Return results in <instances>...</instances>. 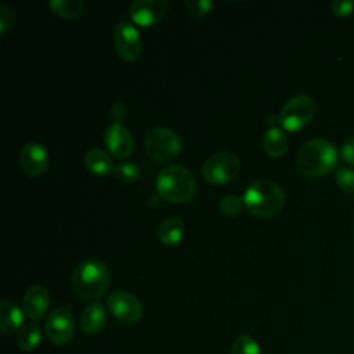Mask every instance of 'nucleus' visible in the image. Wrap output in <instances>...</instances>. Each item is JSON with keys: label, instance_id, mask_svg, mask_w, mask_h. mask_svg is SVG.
Instances as JSON below:
<instances>
[{"label": "nucleus", "instance_id": "nucleus-6", "mask_svg": "<svg viewBox=\"0 0 354 354\" xmlns=\"http://www.w3.org/2000/svg\"><path fill=\"white\" fill-rule=\"evenodd\" d=\"M315 101L307 94L292 97L281 109L278 123L288 131H296L310 123L315 115Z\"/></svg>", "mask_w": 354, "mask_h": 354}, {"label": "nucleus", "instance_id": "nucleus-23", "mask_svg": "<svg viewBox=\"0 0 354 354\" xmlns=\"http://www.w3.org/2000/svg\"><path fill=\"white\" fill-rule=\"evenodd\" d=\"M116 177L123 183H136L140 178V169L133 162H122L115 166Z\"/></svg>", "mask_w": 354, "mask_h": 354}, {"label": "nucleus", "instance_id": "nucleus-29", "mask_svg": "<svg viewBox=\"0 0 354 354\" xmlns=\"http://www.w3.org/2000/svg\"><path fill=\"white\" fill-rule=\"evenodd\" d=\"M340 155L346 163L354 166V136H351L343 142L340 148Z\"/></svg>", "mask_w": 354, "mask_h": 354}, {"label": "nucleus", "instance_id": "nucleus-31", "mask_svg": "<svg viewBox=\"0 0 354 354\" xmlns=\"http://www.w3.org/2000/svg\"><path fill=\"white\" fill-rule=\"evenodd\" d=\"M159 201H160V198L156 195V196H151L149 199H148V205L151 206V207H153V206H158L159 205Z\"/></svg>", "mask_w": 354, "mask_h": 354}, {"label": "nucleus", "instance_id": "nucleus-4", "mask_svg": "<svg viewBox=\"0 0 354 354\" xmlns=\"http://www.w3.org/2000/svg\"><path fill=\"white\" fill-rule=\"evenodd\" d=\"M245 209L257 217H274L286 203L283 189L272 180H256L245 191Z\"/></svg>", "mask_w": 354, "mask_h": 354}, {"label": "nucleus", "instance_id": "nucleus-30", "mask_svg": "<svg viewBox=\"0 0 354 354\" xmlns=\"http://www.w3.org/2000/svg\"><path fill=\"white\" fill-rule=\"evenodd\" d=\"M111 118L113 119V123H120V120L124 118L126 115V106L122 102H115L111 108V112H109Z\"/></svg>", "mask_w": 354, "mask_h": 354}, {"label": "nucleus", "instance_id": "nucleus-14", "mask_svg": "<svg viewBox=\"0 0 354 354\" xmlns=\"http://www.w3.org/2000/svg\"><path fill=\"white\" fill-rule=\"evenodd\" d=\"M50 306V296L44 286H30L22 297V310L30 319H40L44 317Z\"/></svg>", "mask_w": 354, "mask_h": 354}, {"label": "nucleus", "instance_id": "nucleus-28", "mask_svg": "<svg viewBox=\"0 0 354 354\" xmlns=\"http://www.w3.org/2000/svg\"><path fill=\"white\" fill-rule=\"evenodd\" d=\"M332 12L336 17H347L348 14H351V11L354 10V1H347V0H335L330 6Z\"/></svg>", "mask_w": 354, "mask_h": 354}, {"label": "nucleus", "instance_id": "nucleus-11", "mask_svg": "<svg viewBox=\"0 0 354 354\" xmlns=\"http://www.w3.org/2000/svg\"><path fill=\"white\" fill-rule=\"evenodd\" d=\"M48 152L37 141H29L22 145L18 153V163L21 170L29 177L41 176L48 167Z\"/></svg>", "mask_w": 354, "mask_h": 354}, {"label": "nucleus", "instance_id": "nucleus-10", "mask_svg": "<svg viewBox=\"0 0 354 354\" xmlns=\"http://www.w3.org/2000/svg\"><path fill=\"white\" fill-rule=\"evenodd\" d=\"M106 306L111 314L123 324L138 322L144 311L141 301L126 290H113L106 299Z\"/></svg>", "mask_w": 354, "mask_h": 354}, {"label": "nucleus", "instance_id": "nucleus-26", "mask_svg": "<svg viewBox=\"0 0 354 354\" xmlns=\"http://www.w3.org/2000/svg\"><path fill=\"white\" fill-rule=\"evenodd\" d=\"M185 6L192 17L201 18L212 11L213 1H210V0H187Z\"/></svg>", "mask_w": 354, "mask_h": 354}, {"label": "nucleus", "instance_id": "nucleus-5", "mask_svg": "<svg viewBox=\"0 0 354 354\" xmlns=\"http://www.w3.org/2000/svg\"><path fill=\"white\" fill-rule=\"evenodd\" d=\"M144 147L153 160L169 162L181 153L183 141L177 133L167 127H153L145 134Z\"/></svg>", "mask_w": 354, "mask_h": 354}, {"label": "nucleus", "instance_id": "nucleus-21", "mask_svg": "<svg viewBox=\"0 0 354 354\" xmlns=\"http://www.w3.org/2000/svg\"><path fill=\"white\" fill-rule=\"evenodd\" d=\"M48 7L54 14L66 19H73L82 14L84 3L82 0H50Z\"/></svg>", "mask_w": 354, "mask_h": 354}, {"label": "nucleus", "instance_id": "nucleus-17", "mask_svg": "<svg viewBox=\"0 0 354 354\" xmlns=\"http://www.w3.org/2000/svg\"><path fill=\"white\" fill-rule=\"evenodd\" d=\"M84 165L91 173H94L100 177H106L112 171H115V166H113L111 156L104 149L97 148V147L91 148L86 152Z\"/></svg>", "mask_w": 354, "mask_h": 354}, {"label": "nucleus", "instance_id": "nucleus-7", "mask_svg": "<svg viewBox=\"0 0 354 354\" xmlns=\"http://www.w3.org/2000/svg\"><path fill=\"white\" fill-rule=\"evenodd\" d=\"M241 163L235 153L230 151H220L210 155L202 165L201 173L205 181L218 185L232 180L239 171Z\"/></svg>", "mask_w": 354, "mask_h": 354}, {"label": "nucleus", "instance_id": "nucleus-22", "mask_svg": "<svg viewBox=\"0 0 354 354\" xmlns=\"http://www.w3.org/2000/svg\"><path fill=\"white\" fill-rule=\"evenodd\" d=\"M231 354H260V346L250 335H239L231 344Z\"/></svg>", "mask_w": 354, "mask_h": 354}, {"label": "nucleus", "instance_id": "nucleus-13", "mask_svg": "<svg viewBox=\"0 0 354 354\" xmlns=\"http://www.w3.org/2000/svg\"><path fill=\"white\" fill-rule=\"evenodd\" d=\"M104 142L116 158H129L134 152V138L122 123H112L106 127Z\"/></svg>", "mask_w": 354, "mask_h": 354}, {"label": "nucleus", "instance_id": "nucleus-2", "mask_svg": "<svg viewBox=\"0 0 354 354\" xmlns=\"http://www.w3.org/2000/svg\"><path fill=\"white\" fill-rule=\"evenodd\" d=\"M337 162V152L333 144L324 138L306 141L296 156L297 170L306 177H322L329 174Z\"/></svg>", "mask_w": 354, "mask_h": 354}, {"label": "nucleus", "instance_id": "nucleus-19", "mask_svg": "<svg viewBox=\"0 0 354 354\" xmlns=\"http://www.w3.org/2000/svg\"><path fill=\"white\" fill-rule=\"evenodd\" d=\"M263 148L271 158H281L288 151V137L278 127H270L263 136Z\"/></svg>", "mask_w": 354, "mask_h": 354}, {"label": "nucleus", "instance_id": "nucleus-16", "mask_svg": "<svg viewBox=\"0 0 354 354\" xmlns=\"http://www.w3.org/2000/svg\"><path fill=\"white\" fill-rule=\"evenodd\" d=\"M22 310L10 300L0 303V330L4 335H11L22 328Z\"/></svg>", "mask_w": 354, "mask_h": 354}, {"label": "nucleus", "instance_id": "nucleus-9", "mask_svg": "<svg viewBox=\"0 0 354 354\" xmlns=\"http://www.w3.org/2000/svg\"><path fill=\"white\" fill-rule=\"evenodd\" d=\"M113 46L122 59L127 62L138 59L141 55L142 43L137 28L127 21L118 22L113 29Z\"/></svg>", "mask_w": 354, "mask_h": 354}, {"label": "nucleus", "instance_id": "nucleus-12", "mask_svg": "<svg viewBox=\"0 0 354 354\" xmlns=\"http://www.w3.org/2000/svg\"><path fill=\"white\" fill-rule=\"evenodd\" d=\"M169 10L170 4L166 0H136L129 7V15L136 24L151 26L159 24Z\"/></svg>", "mask_w": 354, "mask_h": 354}, {"label": "nucleus", "instance_id": "nucleus-3", "mask_svg": "<svg viewBox=\"0 0 354 354\" xmlns=\"http://www.w3.org/2000/svg\"><path fill=\"white\" fill-rule=\"evenodd\" d=\"M156 195L171 203H184L194 198L196 180L187 167L170 165L163 167L155 180Z\"/></svg>", "mask_w": 354, "mask_h": 354}, {"label": "nucleus", "instance_id": "nucleus-8", "mask_svg": "<svg viewBox=\"0 0 354 354\" xmlns=\"http://www.w3.org/2000/svg\"><path fill=\"white\" fill-rule=\"evenodd\" d=\"M75 333V319L71 306L58 307L51 311L46 321V336L55 346H64L71 342Z\"/></svg>", "mask_w": 354, "mask_h": 354}, {"label": "nucleus", "instance_id": "nucleus-15", "mask_svg": "<svg viewBox=\"0 0 354 354\" xmlns=\"http://www.w3.org/2000/svg\"><path fill=\"white\" fill-rule=\"evenodd\" d=\"M106 324V310L101 301H93L88 304L80 317V326L87 335L100 333Z\"/></svg>", "mask_w": 354, "mask_h": 354}, {"label": "nucleus", "instance_id": "nucleus-18", "mask_svg": "<svg viewBox=\"0 0 354 354\" xmlns=\"http://www.w3.org/2000/svg\"><path fill=\"white\" fill-rule=\"evenodd\" d=\"M184 234V224L181 218L171 216L160 221L158 225V236L163 245L173 246L177 245Z\"/></svg>", "mask_w": 354, "mask_h": 354}, {"label": "nucleus", "instance_id": "nucleus-1", "mask_svg": "<svg viewBox=\"0 0 354 354\" xmlns=\"http://www.w3.org/2000/svg\"><path fill=\"white\" fill-rule=\"evenodd\" d=\"M111 283L108 267L97 259L80 261L72 274L71 285L73 293L83 300H97L102 297Z\"/></svg>", "mask_w": 354, "mask_h": 354}, {"label": "nucleus", "instance_id": "nucleus-20", "mask_svg": "<svg viewBox=\"0 0 354 354\" xmlns=\"http://www.w3.org/2000/svg\"><path fill=\"white\" fill-rule=\"evenodd\" d=\"M40 339H41V332L39 325L29 322L22 325V328L18 330L17 343L21 350L32 351L37 347V344L40 343Z\"/></svg>", "mask_w": 354, "mask_h": 354}, {"label": "nucleus", "instance_id": "nucleus-25", "mask_svg": "<svg viewBox=\"0 0 354 354\" xmlns=\"http://www.w3.org/2000/svg\"><path fill=\"white\" fill-rule=\"evenodd\" d=\"M337 187L347 194H354V170L350 167H339L335 176Z\"/></svg>", "mask_w": 354, "mask_h": 354}, {"label": "nucleus", "instance_id": "nucleus-27", "mask_svg": "<svg viewBox=\"0 0 354 354\" xmlns=\"http://www.w3.org/2000/svg\"><path fill=\"white\" fill-rule=\"evenodd\" d=\"M15 11L6 3H0V32L4 35L15 22Z\"/></svg>", "mask_w": 354, "mask_h": 354}, {"label": "nucleus", "instance_id": "nucleus-24", "mask_svg": "<svg viewBox=\"0 0 354 354\" xmlns=\"http://www.w3.org/2000/svg\"><path fill=\"white\" fill-rule=\"evenodd\" d=\"M245 207L243 198L235 195V194H228L221 198L220 201V210L225 216H236L239 214Z\"/></svg>", "mask_w": 354, "mask_h": 354}]
</instances>
